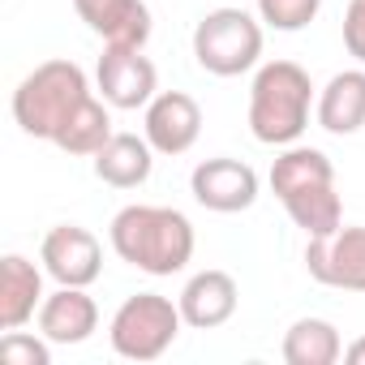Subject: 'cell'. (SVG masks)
<instances>
[{
  "label": "cell",
  "mask_w": 365,
  "mask_h": 365,
  "mask_svg": "<svg viewBox=\"0 0 365 365\" xmlns=\"http://www.w3.org/2000/svg\"><path fill=\"white\" fill-rule=\"evenodd\" d=\"M108 241L116 250L120 262L138 267L142 275H176L185 271L190 258H194V224L172 211V207H146V202H133L125 211L112 215V228H108Z\"/></svg>",
  "instance_id": "1"
},
{
  "label": "cell",
  "mask_w": 365,
  "mask_h": 365,
  "mask_svg": "<svg viewBox=\"0 0 365 365\" xmlns=\"http://www.w3.org/2000/svg\"><path fill=\"white\" fill-rule=\"evenodd\" d=\"M271 194L284 202L305 237H327L344 224V202L335 194V163L318 146H284L271 163Z\"/></svg>",
  "instance_id": "2"
},
{
  "label": "cell",
  "mask_w": 365,
  "mask_h": 365,
  "mask_svg": "<svg viewBox=\"0 0 365 365\" xmlns=\"http://www.w3.org/2000/svg\"><path fill=\"white\" fill-rule=\"evenodd\" d=\"M314 82L297 61H267L250 86V133L262 146H292L309 129Z\"/></svg>",
  "instance_id": "3"
},
{
  "label": "cell",
  "mask_w": 365,
  "mask_h": 365,
  "mask_svg": "<svg viewBox=\"0 0 365 365\" xmlns=\"http://www.w3.org/2000/svg\"><path fill=\"white\" fill-rule=\"evenodd\" d=\"M91 99V82L82 73V65L73 61H43L35 65L18 91H14V120L26 138H43L52 142L61 133V125Z\"/></svg>",
  "instance_id": "4"
},
{
  "label": "cell",
  "mask_w": 365,
  "mask_h": 365,
  "mask_svg": "<svg viewBox=\"0 0 365 365\" xmlns=\"http://www.w3.org/2000/svg\"><path fill=\"white\" fill-rule=\"evenodd\" d=\"M180 327H185V318H180L176 301L159 292H138L112 314L108 339H112V352L125 361H159L176 344Z\"/></svg>",
  "instance_id": "5"
},
{
  "label": "cell",
  "mask_w": 365,
  "mask_h": 365,
  "mask_svg": "<svg viewBox=\"0 0 365 365\" xmlns=\"http://www.w3.org/2000/svg\"><path fill=\"white\" fill-rule=\"evenodd\" d=\"M262 56V26L245 9H211L194 26V61L215 78H241Z\"/></svg>",
  "instance_id": "6"
},
{
  "label": "cell",
  "mask_w": 365,
  "mask_h": 365,
  "mask_svg": "<svg viewBox=\"0 0 365 365\" xmlns=\"http://www.w3.org/2000/svg\"><path fill=\"white\" fill-rule=\"evenodd\" d=\"M305 271L344 292H365V228L339 224L327 237H309L305 245Z\"/></svg>",
  "instance_id": "7"
},
{
  "label": "cell",
  "mask_w": 365,
  "mask_h": 365,
  "mask_svg": "<svg viewBox=\"0 0 365 365\" xmlns=\"http://www.w3.org/2000/svg\"><path fill=\"white\" fill-rule=\"evenodd\" d=\"M43 271L65 288H91L103 271V245L82 224H56L39 245Z\"/></svg>",
  "instance_id": "8"
},
{
  "label": "cell",
  "mask_w": 365,
  "mask_h": 365,
  "mask_svg": "<svg viewBox=\"0 0 365 365\" xmlns=\"http://www.w3.org/2000/svg\"><path fill=\"white\" fill-rule=\"evenodd\" d=\"M190 194L198 207L215 211V215H237V211H250L258 202V172L241 159H202L190 176Z\"/></svg>",
  "instance_id": "9"
},
{
  "label": "cell",
  "mask_w": 365,
  "mask_h": 365,
  "mask_svg": "<svg viewBox=\"0 0 365 365\" xmlns=\"http://www.w3.org/2000/svg\"><path fill=\"white\" fill-rule=\"evenodd\" d=\"M95 86L103 95V103L120 108V112H133V108H146L159 91V73L155 65L133 52V48H103L99 56V69H95Z\"/></svg>",
  "instance_id": "10"
},
{
  "label": "cell",
  "mask_w": 365,
  "mask_h": 365,
  "mask_svg": "<svg viewBox=\"0 0 365 365\" xmlns=\"http://www.w3.org/2000/svg\"><path fill=\"white\" fill-rule=\"evenodd\" d=\"M142 133L155 146V155H185L198 142V133H202V108H198V99L185 95V91H159L146 103Z\"/></svg>",
  "instance_id": "11"
},
{
  "label": "cell",
  "mask_w": 365,
  "mask_h": 365,
  "mask_svg": "<svg viewBox=\"0 0 365 365\" xmlns=\"http://www.w3.org/2000/svg\"><path fill=\"white\" fill-rule=\"evenodd\" d=\"M176 305H180V318H185V327H194V331H215V327H224V322L237 314L241 288H237V279H232L228 271L207 267V271L190 275V284L180 288Z\"/></svg>",
  "instance_id": "12"
},
{
  "label": "cell",
  "mask_w": 365,
  "mask_h": 365,
  "mask_svg": "<svg viewBox=\"0 0 365 365\" xmlns=\"http://www.w3.org/2000/svg\"><path fill=\"white\" fill-rule=\"evenodd\" d=\"M99 327V305L95 297H86V288H56L52 297H43L39 305V331L52 344H86Z\"/></svg>",
  "instance_id": "13"
},
{
  "label": "cell",
  "mask_w": 365,
  "mask_h": 365,
  "mask_svg": "<svg viewBox=\"0 0 365 365\" xmlns=\"http://www.w3.org/2000/svg\"><path fill=\"white\" fill-rule=\"evenodd\" d=\"M43 305V271L22 258V254H5L0 258V327L18 331L26 327Z\"/></svg>",
  "instance_id": "14"
},
{
  "label": "cell",
  "mask_w": 365,
  "mask_h": 365,
  "mask_svg": "<svg viewBox=\"0 0 365 365\" xmlns=\"http://www.w3.org/2000/svg\"><path fill=\"white\" fill-rule=\"evenodd\" d=\"M155 172V146L146 142V133H112L108 146L95 155V176L112 190H138L146 185Z\"/></svg>",
  "instance_id": "15"
},
{
  "label": "cell",
  "mask_w": 365,
  "mask_h": 365,
  "mask_svg": "<svg viewBox=\"0 0 365 365\" xmlns=\"http://www.w3.org/2000/svg\"><path fill=\"white\" fill-rule=\"evenodd\" d=\"M318 125L335 138H352L365 125V69L335 73L318 95Z\"/></svg>",
  "instance_id": "16"
},
{
  "label": "cell",
  "mask_w": 365,
  "mask_h": 365,
  "mask_svg": "<svg viewBox=\"0 0 365 365\" xmlns=\"http://www.w3.org/2000/svg\"><path fill=\"white\" fill-rule=\"evenodd\" d=\"M344 356V339L335 322L327 318H297L284 335V361L288 365H335Z\"/></svg>",
  "instance_id": "17"
},
{
  "label": "cell",
  "mask_w": 365,
  "mask_h": 365,
  "mask_svg": "<svg viewBox=\"0 0 365 365\" xmlns=\"http://www.w3.org/2000/svg\"><path fill=\"white\" fill-rule=\"evenodd\" d=\"M112 103H103V99H86L65 125H61V133L52 138V146H61L65 155H99L103 146H108V138H112V112H108Z\"/></svg>",
  "instance_id": "18"
},
{
  "label": "cell",
  "mask_w": 365,
  "mask_h": 365,
  "mask_svg": "<svg viewBox=\"0 0 365 365\" xmlns=\"http://www.w3.org/2000/svg\"><path fill=\"white\" fill-rule=\"evenodd\" d=\"M91 31L103 39V48H133V52H142L150 43L155 22H150L146 0H116L112 9H103L91 22Z\"/></svg>",
  "instance_id": "19"
},
{
  "label": "cell",
  "mask_w": 365,
  "mask_h": 365,
  "mask_svg": "<svg viewBox=\"0 0 365 365\" xmlns=\"http://www.w3.org/2000/svg\"><path fill=\"white\" fill-rule=\"evenodd\" d=\"M318 9H322V0H258L262 22H267L271 31H284V35L305 31V26L318 18Z\"/></svg>",
  "instance_id": "20"
},
{
  "label": "cell",
  "mask_w": 365,
  "mask_h": 365,
  "mask_svg": "<svg viewBox=\"0 0 365 365\" xmlns=\"http://www.w3.org/2000/svg\"><path fill=\"white\" fill-rule=\"evenodd\" d=\"M52 339L39 331V335H31V331H5V339H0V356H5L9 365H52V348H48Z\"/></svg>",
  "instance_id": "21"
},
{
  "label": "cell",
  "mask_w": 365,
  "mask_h": 365,
  "mask_svg": "<svg viewBox=\"0 0 365 365\" xmlns=\"http://www.w3.org/2000/svg\"><path fill=\"white\" fill-rule=\"evenodd\" d=\"M344 48H348V56H356L365 65V0H352L344 14Z\"/></svg>",
  "instance_id": "22"
},
{
  "label": "cell",
  "mask_w": 365,
  "mask_h": 365,
  "mask_svg": "<svg viewBox=\"0 0 365 365\" xmlns=\"http://www.w3.org/2000/svg\"><path fill=\"white\" fill-rule=\"evenodd\" d=\"M112 5H116V0H73V9H78V18H82L86 26H91L103 9H112Z\"/></svg>",
  "instance_id": "23"
},
{
  "label": "cell",
  "mask_w": 365,
  "mask_h": 365,
  "mask_svg": "<svg viewBox=\"0 0 365 365\" xmlns=\"http://www.w3.org/2000/svg\"><path fill=\"white\" fill-rule=\"evenodd\" d=\"M344 361H348V365H365V335L344 348Z\"/></svg>",
  "instance_id": "24"
}]
</instances>
